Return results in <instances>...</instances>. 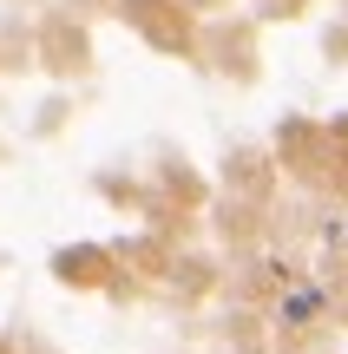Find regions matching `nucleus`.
Segmentation results:
<instances>
[{
	"instance_id": "1",
	"label": "nucleus",
	"mask_w": 348,
	"mask_h": 354,
	"mask_svg": "<svg viewBox=\"0 0 348 354\" xmlns=\"http://www.w3.org/2000/svg\"><path fill=\"white\" fill-rule=\"evenodd\" d=\"M0 354H7V348H0Z\"/></svg>"
}]
</instances>
